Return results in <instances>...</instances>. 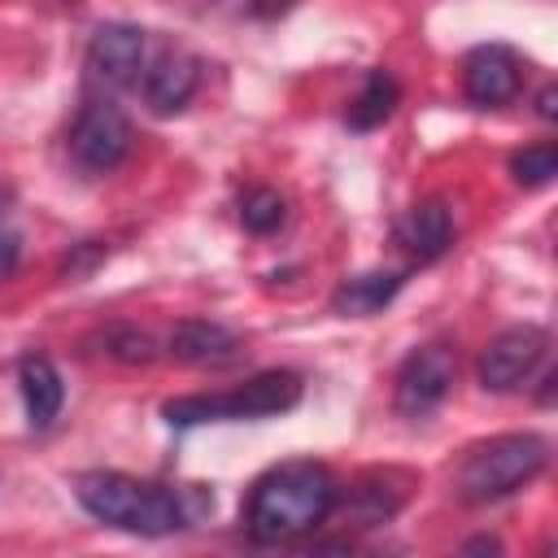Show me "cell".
I'll return each mask as SVG.
<instances>
[{"mask_svg":"<svg viewBox=\"0 0 558 558\" xmlns=\"http://www.w3.org/2000/svg\"><path fill=\"white\" fill-rule=\"evenodd\" d=\"M336 480L323 462H279L248 488L244 501V527L262 545L292 541L310 527H318L336 506Z\"/></svg>","mask_w":558,"mask_h":558,"instance_id":"1","label":"cell"},{"mask_svg":"<svg viewBox=\"0 0 558 558\" xmlns=\"http://www.w3.org/2000/svg\"><path fill=\"white\" fill-rule=\"evenodd\" d=\"M74 497L92 519H100L109 527H122V532H135V536H166V532H179V527L192 523V510H187L183 493L135 480V475H122V471H83V475H74Z\"/></svg>","mask_w":558,"mask_h":558,"instance_id":"2","label":"cell"},{"mask_svg":"<svg viewBox=\"0 0 558 558\" xmlns=\"http://www.w3.org/2000/svg\"><path fill=\"white\" fill-rule=\"evenodd\" d=\"M549 462V445L536 432H506L475 445L458 466V497L471 506L501 501L532 484Z\"/></svg>","mask_w":558,"mask_h":558,"instance_id":"3","label":"cell"},{"mask_svg":"<svg viewBox=\"0 0 558 558\" xmlns=\"http://www.w3.org/2000/svg\"><path fill=\"white\" fill-rule=\"evenodd\" d=\"M305 384L296 371H262L253 379H244L231 392H192V397H174L161 405L166 423L174 427H196V423H222V418H270V414H288L301 401Z\"/></svg>","mask_w":558,"mask_h":558,"instance_id":"4","label":"cell"},{"mask_svg":"<svg viewBox=\"0 0 558 558\" xmlns=\"http://www.w3.org/2000/svg\"><path fill=\"white\" fill-rule=\"evenodd\" d=\"M126 153H131V118L113 100H105V96L87 100L78 109L74 126H70V157H74V166L87 170V174H105Z\"/></svg>","mask_w":558,"mask_h":558,"instance_id":"5","label":"cell"},{"mask_svg":"<svg viewBox=\"0 0 558 558\" xmlns=\"http://www.w3.org/2000/svg\"><path fill=\"white\" fill-rule=\"evenodd\" d=\"M545 349H549V336H545V327H536V323H519V327L497 331V336L480 349V357H475V379H480V388H488V392H514V388L541 366Z\"/></svg>","mask_w":558,"mask_h":558,"instance_id":"6","label":"cell"},{"mask_svg":"<svg viewBox=\"0 0 558 558\" xmlns=\"http://www.w3.org/2000/svg\"><path fill=\"white\" fill-rule=\"evenodd\" d=\"M453 379H458V353H453L449 344H440V340L418 344V349L401 362V371H397V392H392L397 414H405V418H427V414L449 397Z\"/></svg>","mask_w":558,"mask_h":558,"instance_id":"7","label":"cell"},{"mask_svg":"<svg viewBox=\"0 0 558 558\" xmlns=\"http://www.w3.org/2000/svg\"><path fill=\"white\" fill-rule=\"evenodd\" d=\"M144 70V31L126 22H109L87 44V78L96 87H131Z\"/></svg>","mask_w":558,"mask_h":558,"instance_id":"8","label":"cell"},{"mask_svg":"<svg viewBox=\"0 0 558 558\" xmlns=\"http://www.w3.org/2000/svg\"><path fill=\"white\" fill-rule=\"evenodd\" d=\"M519 83H523V65L519 57L506 48V44H480L466 52L462 61V87H466V100L480 105V109H501L519 96Z\"/></svg>","mask_w":558,"mask_h":558,"instance_id":"9","label":"cell"},{"mask_svg":"<svg viewBox=\"0 0 558 558\" xmlns=\"http://www.w3.org/2000/svg\"><path fill=\"white\" fill-rule=\"evenodd\" d=\"M201 87V61L192 52H166L148 74H144V100L153 113H179Z\"/></svg>","mask_w":558,"mask_h":558,"instance_id":"10","label":"cell"},{"mask_svg":"<svg viewBox=\"0 0 558 558\" xmlns=\"http://www.w3.org/2000/svg\"><path fill=\"white\" fill-rule=\"evenodd\" d=\"M166 353L174 362H187V366H222L240 353V340L222 327V323H209V318H187L170 331L166 340Z\"/></svg>","mask_w":558,"mask_h":558,"instance_id":"11","label":"cell"},{"mask_svg":"<svg viewBox=\"0 0 558 558\" xmlns=\"http://www.w3.org/2000/svg\"><path fill=\"white\" fill-rule=\"evenodd\" d=\"M17 388H22L26 423H31L35 432L52 427V423H57V414H61V401H65V384H61L57 366H52L44 353L22 357V366H17Z\"/></svg>","mask_w":558,"mask_h":558,"instance_id":"12","label":"cell"},{"mask_svg":"<svg viewBox=\"0 0 558 558\" xmlns=\"http://www.w3.org/2000/svg\"><path fill=\"white\" fill-rule=\"evenodd\" d=\"M401 244L418 257V262H436L449 244H453V214L445 201H418L405 222H401Z\"/></svg>","mask_w":558,"mask_h":558,"instance_id":"13","label":"cell"},{"mask_svg":"<svg viewBox=\"0 0 558 558\" xmlns=\"http://www.w3.org/2000/svg\"><path fill=\"white\" fill-rule=\"evenodd\" d=\"M397 292H401V275H397V270H366V275L344 279V283L331 292V310L344 314V318H371V314H379Z\"/></svg>","mask_w":558,"mask_h":558,"instance_id":"14","label":"cell"},{"mask_svg":"<svg viewBox=\"0 0 558 558\" xmlns=\"http://www.w3.org/2000/svg\"><path fill=\"white\" fill-rule=\"evenodd\" d=\"M397 100H401L397 78H392L388 70H371L366 83H362V92H357V100L349 105V126H353V131H375L379 122L392 118Z\"/></svg>","mask_w":558,"mask_h":558,"instance_id":"15","label":"cell"},{"mask_svg":"<svg viewBox=\"0 0 558 558\" xmlns=\"http://www.w3.org/2000/svg\"><path fill=\"white\" fill-rule=\"evenodd\" d=\"M283 218H288V201H283L275 187H253V192H244V201H240V222H244L253 235L279 231Z\"/></svg>","mask_w":558,"mask_h":558,"instance_id":"16","label":"cell"},{"mask_svg":"<svg viewBox=\"0 0 558 558\" xmlns=\"http://www.w3.org/2000/svg\"><path fill=\"white\" fill-rule=\"evenodd\" d=\"M510 174L514 183L523 187H545L554 174H558V148L545 140V144H532V148H519L510 157Z\"/></svg>","mask_w":558,"mask_h":558,"instance_id":"17","label":"cell"},{"mask_svg":"<svg viewBox=\"0 0 558 558\" xmlns=\"http://www.w3.org/2000/svg\"><path fill=\"white\" fill-rule=\"evenodd\" d=\"M105 349H109L113 357H122V362H153V357H157V344H153V336H144V331H131V327H122V331H109V336H105Z\"/></svg>","mask_w":558,"mask_h":558,"instance_id":"18","label":"cell"},{"mask_svg":"<svg viewBox=\"0 0 558 558\" xmlns=\"http://www.w3.org/2000/svg\"><path fill=\"white\" fill-rule=\"evenodd\" d=\"M17 266V235L13 231H0V279Z\"/></svg>","mask_w":558,"mask_h":558,"instance_id":"19","label":"cell"},{"mask_svg":"<svg viewBox=\"0 0 558 558\" xmlns=\"http://www.w3.org/2000/svg\"><path fill=\"white\" fill-rule=\"evenodd\" d=\"M536 113H541V118H549V122L558 118V87H554V83H549V87L536 96Z\"/></svg>","mask_w":558,"mask_h":558,"instance_id":"20","label":"cell"},{"mask_svg":"<svg viewBox=\"0 0 558 558\" xmlns=\"http://www.w3.org/2000/svg\"><path fill=\"white\" fill-rule=\"evenodd\" d=\"M475 549H488V554H497L501 545H497V541H488V536H480V541H471V545H466V554H475Z\"/></svg>","mask_w":558,"mask_h":558,"instance_id":"21","label":"cell"}]
</instances>
